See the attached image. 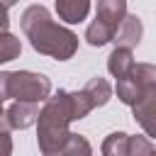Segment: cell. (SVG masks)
Listing matches in <instances>:
<instances>
[{"instance_id":"9a60e30c","label":"cell","mask_w":156,"mask_h":156,"mask_svg":"<svg viewBox=\"0 0 156 156\" xmlns=\"http://www.w3.org/2000/svg\"><path fill=\"white\" fill-rule=\"evenodd\" d=\"M154 154H156V149H154V144H151L149 136H141V134L129 136L127 156H154Z\"/></svg>"},{"instance_id":"52a82bcc","label":"cell","mask_w":156,"mask_h":156,"mask_svg":"<svg viewBox=\"0 0 156 156\" xmlns=\"http://www.w3.org/2000/svg\"><path fill=\"white\" fill-rule=\"evenodd\" d=\"M39 105H29V102H12L5 110V124L7 129H27L39 119Z\"/></svg>"},{"instance_id":"8fae6325","label":"cell","mask_w":156,"mask_h":156,"mask_svg":"<svg viewBox=\"0 0 156 156\" xmlns=\"http://www.w3.org/2000/svg\"><path fill=\"white\" fill-rule=\"evenodd\" d=\"M83 93L90 98L93 107H102V105H107V102H110V98H112V85H110L105 78L95 76V78H90V80L85 83Z\"/></svg>"},{"instance_id":"ffe728a7","label":"cell","mask_w":156,"mask_h":156,"mask_svg":"<svg viewBox=\"0 0 156 156\" xmlns=\"http://www.w3.org/2000/svg\"><path fill=\"white\" fill-rule=\"evenodd\" d=\"M154 156H156V154H154Z\"/></svg>"},{"instance_id":"9c48e42d","label":"cell","mask_w":156,"mask_h":156,"mask_svg":"<svg viewBox=\"0 0 156 156\" xmlns=\"http://www.w3.org/2000/svg\"><path fill=\"white\" fill-rule=\"evenodd\" d=\"M88 12H90L88 0H56V15L68 24L83 22L88 17Z\"/></svg>"},{"instance_id":"277c9868","label":"cell","mask_w":156,"mask_h":156,"mask_svg":"<svg viewBox=\"0 0 156 156\" xmlns=\"http://www.w3.org/2000/svg\"><path fill=\"white\" fill-rule=\"evenodd\" d=\"M10 98L29 105L46 102L51 98V80L34 71H10Z\"/></svg>"},{"instance_id":"7a4b0ae2","label":"cell","mask_w":156,"mask_h":156,"mask_svg":"<svg viewBox=\"0 0 156 156\" xmlns=\"http://www.w3.org/2000/svg\"><path fill=\"white\" fill-rule=\"evenodd\" d=\"M73 119H76V112H73V102H71L68 90H58L56 95H51L44 102L39 119H37V144L44 156L58 154L66 146V141L71 136L68 124Z\"/></svg>"},{"instance_id":"d6986e66","label":"cell","mask_w":156,"mask_h":156,"mask_svg":"<svg viewBox=\"0 0 156 156\" xmlns=\"http://www.w3.org/2000/svg\"><path fill=\"white\" fill-rule=\"evenodd\" d=\"M5 117V110H2V102H0V119Z\"/></svg>"},{"instance_id":"7c38bea8","label":"cell","mask_w":156,"mask_h":156,"mask_svg":"<svg viewBox=\"0 0 156 156\" xmlns=\"http://www.w3.org/2000/svg\"><path fill=\"white\" fill-rule=\"evenodd\" d=\"M127 149H129L127 132H112L102 141V156H127Z\"/></svg>"},{"instance_id":"e0dca14e","label":"cell","mask_w":156,"mask_h":156,"mask_svg":"<svg viewBox=\"0 0 156 156\" xmlns=\"http://www.w3.org/2000/svg\"><path fill=\"white\" fill-rule=\"evenodd\" d=\"M10 98V71H0V102Z\"/></svg>"},{"instance_id":"3957f363","label":"cell","mask_w":156,"mask_h":156,"mask_svg":"<svg viewBox=\"0 0 156 156\" xmlns=\"http://www.w3.org/2000/svg\"><path fill=\"white\" fill-rule=\"evenodd\" d=\"M127 15L124 0H100L95 7V20L85 29V41L90 46H105L107 41H115V34L119 32Z\"/></svg>"},{"instance_id":"5b68a950","label":"cell","mask_w":156,"mask_h":156,"mask_svg":"<svg viewBox=\"0 0 156 156\" xmlns=\"http://www.w3.org/2000/svg\"><path fill=\"white\" fill-rule=\"evenodd\" d=\"M151 88H156V66L154 63H136L134 71L127 78L117 80V88L115 90H117V98L124 105L134 107L144 98V93L151 90Z\"/></svg>"},{"instance_id":"8992f818","label":"cell","mask_w":156,"mask_h":156,"mask_svg":"<svg viewBox=\"0 0 156 156\" xmlns=\"http://www.w3.org/2000/svg\"><path fill=\"white\" fill-rule=\"evenodd\" d=\"M134 119L141 124V129L146 132V136L156 139V88L146 90L144 98L132 107Z\"/></svg>"},{"instance_id":"ac0fdd59","label":"cell","mask_w":156,"mask_h":156,"mask_svg":"<svg viewBox=\"0 0 156 156\" xmlns=\"http://www.w3.org/2000/svg\"><path fill=\"white\" fill-rule=\"evenodd\" d=\"M10 2H0V32H7L10 27Z\"/></svg>"},{"instance_id":"2e32d148","label":"cell","mask_w":156,"mask_h":156,"mask_svg":"<svg viewBox=\"0 0 156 156\" xmlns=\"http://www.w3.org/2000/svg\"><path fill=\"white\" fill-rule=\"evenodd\" d=\"M0 156H12V136L5 119H0Z\"/></svg>"},{"instance_id":"30bf717a","label":"cell","mask_w":156,"mask_h":156,"mask_svg":"<svg viewBox=\"0 0 156 156\" xmlns=\"http://www.w3.org/2000/svg\"><path fill=\"white\" fill-rule=\"evenodd\" d=\"M134 56H132V51L129 49H115L110 56H107V71H110V76H115L117 80H122V78H127L132 71H134Z\"/></svg>"},{"instance_id":"5bb4252c","label":"cell","mask_w":156,"mask_h":156,"mask_svg":"<svg viewBox=\"0 0 156 156\" xmlns=\"http://www.w3.org/2000/svg\"><path fill=\"white\" fill-rule=\"evenodd\" d=\"M20 54H22V41L10 32H0V63L15 61Z\"/></svg>"},{"instance_id":"4fadbf2b","label":"cell","mask_w":156,"mask_h":156,"mask_svg":"<svg viewBox=\"0 0 156 156\" xmlns=\"http://www.w3.org/2000/svg\"><path fill=\"white\" fill-rule=\"evenodd\" d=\"M51 156H93V146H90V141L83 134H73L71 132L66 146L58 154H51Z\"/></svg>"},{"instance_id":"ba28073f","label":"cell","mask_w":156,"mask_h":156,"mask_svg":"<svg viewBox=\"0 0 156 156\" xmlns=\"http://www.w3.org/2000/svg\"><path fill=\"white\" fill-rule=\"evenodd\" d=\"M141 34H144V24L136 15H127L119 32L115 34V49H134L139 41H141Z\"/></svg>"},{"instance_id":"6da1fadb","label":"cell","mask_w":156,"mask_h":156,"mask_svg":"<svg viewBox=\"0 0 156 156\" xmlns=\"http://www.w3.org/2000/svg\"><path fill=\"white\" fill-rule=\"evenodd\" d=\"M20 24L32 49L44 56H51L56 61H68L78 51V37L68 27L56 24L44 5H29L22 12Z\"/></svg>"}]
</instances>
